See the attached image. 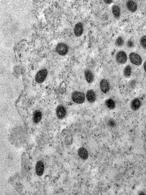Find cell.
Here are the masks:
<instances>
[{"label": "cell", "instance_id": "cell-9", "mask_svg": "<svg viewBox=\"0 0 146 195\" xmlns=\"http://www.w3.org/2000/svg\"><path fill=\"white\" fill-rule=\"evenodd\" d=\"M86 97L88 101L90 103L94 102L96 100V93L92 89H90L87 91Z\"/></svg>", "mask_w": 146, "mask_h": 195}, {"label": "cell", "instance_id": "cell-16", "mask_svg": "<svg viewBox=\"0 0 146 195\" xmlns=\"http://www.w3.org/2000/svg\"><path fill=\"white\" fill-rule=\"evenodd\" d=\"M123 75L126 77H130L132 73V68L129 65H127L124 68L123 70Z\"/></svg>", "mask_w": 146, "mask_h": 195}, {"label": "cell", "instance_id": "cell-13", "mask_svg": "<svg viewBox=\"0 0 146 195\" xmlns=\"http://www.w3.org/2000/svg\"><path fill=\"white\" fill-rule=\"evenodd\" d=\"M78 154L80 157L83 160H86L88 157V151L83 147L80 148L78 149Z\"/></svg>", "mask_w": 146, "mask_h": 195}, {"label": "cell", "instance_id": "cell-2", "mask_svg": "<svg viewBox=\"0 0 146 195\" xmlns=\"http://www.w3.org/2000/svg\"><path fill=\"white\" fill-rule=\"evenodd\" d=\"M129 59L131 62L136 65H139L142 62V59L141 57L137 53L133 52L129 55Z\"/></svg>", "mask_w": 146, "mask_h": 195}, {"label": "cell", "instance_id": "cell-22", "mask_svg": "<svg viewBox=\"0 0 146 195\" xmlns=\"http://www.w3.org/2000/svg\"><path fill=\"white\" fill-rule=\"evenodd\" d=\"M143 66L144 70L146 73V60L145 61L143 64Z\"/></svg>", "mask_w": 146, "mask_h": 195}, {"label": "cell", "instance_id": "cell-8", "mask_svg": "<svg viewBox=\"0 0 146 195\" xmlns=\"http://www.w3.org/2000/svg\"><path fill=\"white\" fill-rule=\"evenodd\" d=\"M100 86L101 91L104 93H107L109 90V83L106 79H103L101 80L100 82Z\"/></svg>", "mask_w": 146, "mask_h": 195}, {"label": "cell", "instance_id": "cell-20", "mask_svg": "<svg viewBox=\"0 0 146 195\" xmlns=\"http://www.w3.org/2000/svg\"><path fill=\"white\" fill-rule=\"evenodd\" d=\"M124 43V41L123 40L121 37H118L115 41L116 45L119 47L123 45Z\"/></svg>", "mask_w": 146, "mask_h": 195}, {"label": "cell", "instance_id": "cell-3", "mask_svg": "<svg viewBox=\"0 0 146 195\" xmlns=\"http://www.w3.org/2000/svg\"><path fill=\"white\" fill-rule=\"evenodd\" d=\"M68 46L66 44L62 43L58 44L56 48L57 53L61 55H66L68 52Z\"/></svg>", "mask_w": 146, "mask_h": 195}, {"label": "cell", "instance_id": "cell-5", "mask_svg": "<svg viewBox=\"0 0 146 195\" xmlns=\"http://www.w3.org/2000/svg\"><path fill=\"white\" fill-rule=\"evenodd\" d=\"M47 72L46 69L40 70L36 73L35 76V80L38 83H41L45 79L47 75Z\"/></svg>", "mask_w": 146, "mask_h": 195}, {"label": "cell", "instance_id": "cell-4", "mask_svg": "<svg viewBox=\"0 0 146 195\" xmlns=\"http://www.w3.org/2000/svg\"><path fill=\"white\" fill-rule=\"evenodd\" d=\"M115 59L117 63L123 64L126 63L127 58L126 53L123 51H120L117 53Z\"/></svg>", "mask_w": 146, "mask_h": 195}, {"label": "cell", "instance_id": "cell-10", "mask_svg": "<svg viewBox=\"0 0 146 195\" xmlns=\"http://www.w3.org/2000/svg\"><path fill=\"white\" fill-rule=\"evenodd\" d=\"M85 79L88 83H92L94 81V76L92 71L89 69H86L84 71Z\"/></svg>", "mask_w": 146, "mask_h": 195}, {"label": "cell", "instance_id": "cell-25", "mask_svg": "<svg viewBox=\"0 0 146 195\" xmlns=\"http://www.w3.org/2000/svg\"><path fill=\"white\" fill-rule=\"evenodd\" d=\"M145 129L146 130V123L145 125Z\"/></svg>", "mask_w": 146, "mask_h": 195}, {"label": "cell", "instance_id": "cell-14", "mask_svg": "<svg viewBox=\"0 0 146 195\" xmlns=\"http://www.w3.org/2000/svg\"><path fill=\"white\" fill-rule=\"evenodd\" d=\"M83 31V27L82 24L80 23H77L75 26L74 32L75 35L77 36H80Z\"/></svg>", "mask_w": 146, "mask_h": 195}, {"label": "cell", "instance_id": "cell-18", "mask_svg": "<svg viewBox=\"0 0 146 195\" xmlns=\"http://www.w3.org/2000/svg\"><path fill=\"white\" fill-rule=\"evenodd\" d=\"M112 11L115 17L116 18L119 17L120 15V9L117 5H114L112 7Z\"/></svg>", "mask_w": 146, "mask_h": 195}, {"label": "cell", "instance_id": "cell-15", "mask_svg": "<svg viewBox=\"0 0 146 195\" xmlns=\"http://www.w3.org/2000/svg\"><path fill=\"white\" fill-rule=\"evenodd\" d=\"M42 114L41 112L39 110L35 111L33 115V121L36 123L39 122L41 120Z\"/></svg>", "mask_w": 146, "mask_h": 195}, {"label": "cell", "instance_id": "cell-11", "mask_svg": "<svg viewBox=\"0 0 146 195\" xmlns=\"http://www.w3.org/2000/svg\"><path fill=\"white\" fill-rule=\"evenodd\" d=\"M44 168V163L41 161L38 162L36 165V171L37 174L40 176L42 175Z\"/></svg>", "mask_w": 146, "mask_h": 195}, {"label": "cell", "instance_id": "cell-19", "mask_svg": "<svg viewBox=\"0 0 146 195\" xmlns=\"http://www.w3.org/2000/svg\"><path fill=\"white\" fill-rule=\"evenodd\" d=\"M139 41L142 47L146 49V35L142 36L140 39Z\"/></svg>", "mask_w": 146, "mask_h": 195}, {"label": "cell", "instance_id": "cell-23", "mask_svg": "<svg viewBox=\"0 0 146 195\" xmlns=\"http://www.w3.org/2000/svg\"><path fill=\"white\" fill-rule=\"evenodd\" d=\"M128 46L129 47H132L133 46V44L132 43V42L131 41H129L128 42Z\"/></svg>", "mask_w": 146, "mask_h": 195}, {"label": "cell", "instance_id": "cell-6", "mask_svg": "<svg viewBox=\"0 0 146 195\" xmlns=\"http://www.w3.org/2000/svg\"><path fill=\"white\" fill-rule=\"evenodd\" d=\"M142 102L141 100L138 98L133 99L131 101L130 106L131 109L134 111L138 110L141 106Z\"/></svg>", "mask_w": 146, "mask_h": 195}, {"label": "cell", "instance_id": "cell-17", "mask_svg": "<svg viewBox=\"0 0 146 195\" xmlns=\"http://www.w3.org/2000/svg\"><path fill=\"white\" fill-rule=\"evenodd\" d=\"M105 104L108 108L111 110L113 109L115 106L114 101L111 99H107L106 101Z\"/></svg>", "mask_w": 146, "mask_h": 195}, {"label": "cell", "instance_id": "cell-24", "mask_svg": "<svg viewBox=\"0 0 146 195\" xmlns=\"http://www.w3.org/2000/svg\"><path fill=\"white\" fill-rule=\"evenodd\" d=\"M105 1H105V2H106V3H110L112 2V1L111 0H110V1L109 0H106Z\"/></svg>", "mask_w": 146, "mask_h": 195}, {"label": "cell", "instance_id": "cell-1", "mask_svg": "<svg viewBox=\"0 0 146 195\" xmlns=\"http://www.w3.org/2000/svg\"><path fill=\"white\" fill-rule=\"evenodd\" d=\"M71 98L74 102L78 104L83 103L85 99L84 94L82 92L78 91L74 92L72 94Z\"/></svg>", "mask_w": 146, "mask_h": 195}, {"label": "cell", "instance_id": "cell-21", "mask_svg": "<svg viewBox=\"0 0 146 195\" xmlns=\"http://www.w3.org/2000/svg\"><path fill=\"white\" fill-rule=\"evenodd\" d=\"M109 125L112 127H115L116 125L115 121L113 119L110 120L108 122Z\"/></svg>", "mask_w": 146, "mask_h": 195}, {"label": "cell", "instance_id": "cell-12", "mask_svg": "<svg viewBox=\"0 0 146 195\" xmlns=\"http://www.w3.org/2000/svg\"><path fill=\"white\" fill-rule=\"evenodd\" d=\"M126 5L128 9L132 12L135 11L137 9V5L134 1L129 0L126 3Z\"/></svg>", "mask_w": 146, "mask_h": 195}, {"label": "cell", "instance_id": "cell-7", "mask_svg": "<svg viewBox=\"0 0 146 195\" xmlns=\"http://www.w3.org/2000/svg\"><path fill=\"white\" fill-rule=\"evenodd\" d=\"M56 113L57 116L59 119H63L66 115V110L63 106H59L57 108Z\"/></svg>", "mask_w": 146, "mask_h": 195}]
</instances>
